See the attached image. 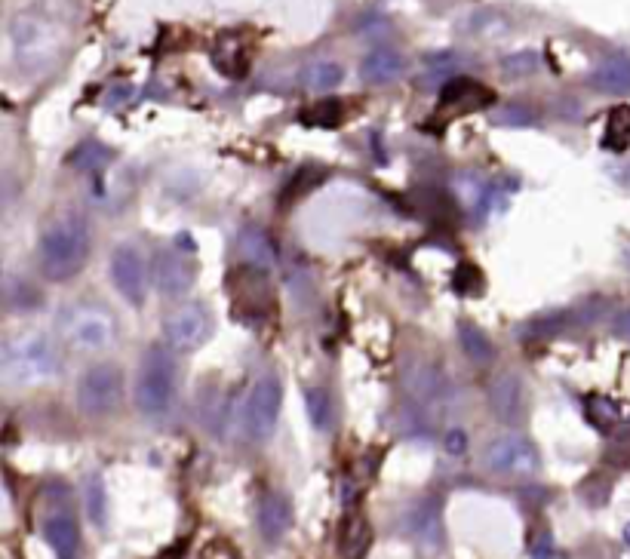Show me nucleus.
Here are the masks:
<instances>
[{"instance_id":"nucleus-16","label":"nucleus","mask_w":630,"mask_h":559,"mask_svg":"<svg viewBox=\"0 0 630 559\" xmlns=\"http://www.w3.org/2000/svg\"><path fill=\"white\" fill-rule=\"evenodd\" d=\"M44 538L56 559H80V529L74 523V516L53 513L44 523Z\"/></svg>"},{"instance_id":"nucleus-2","label":"nucleus","mask_w":630,"mask_h":559,"mask_svg":"<svg viewBox=\"0 0 630 559\" xmlns=\"http://www.w3.org/2000/svg\"><path fill=\"white\" fill-rule=\"evenodd\" d=\"M93 252V231L80 215H62L50 222V228L40 234V274L50 283H68L74 280L90 262Z\"/></svg>"},{"instance_id":"nucleus-25","label":"nucleus","mask_w":630,"mask_h":559,"mask_svg":"<svg viewBox=\"0 0 630 559\" xmlns=\"http://www.w3.org/2000/svg\"><path fill=\"white\" fill-rule=\"evenodd\" d=\"M541 68V56L532 53V50H523V53H511L501 59V71L508 77H526V74H535Z\"/></svg>"},{"instance_id":"nucleus-19","label":"nucleus","mask_w":630,"mask_h":559,"mask_svg":"<svg viewBox=\"0 0 630 559\" xmlns=\"http://www.w3.org/2000/svg\"><path fill=\"white\" fill-rule=\"evenodd\" d=\"M458 344H461V351H465V357L471 360V363H492L495 360V344H492V338L480 329V326H474V323H461L458 326Z\"/></svg>"},{"instance_id":"nucleus-33","label":"nucleus","mask_w":630,"mask_h":559,"mask_svg":"<svg viewBox=\"0 0 630 559\" xmlns=\"http://www.w3.org/2000/svg\"><path fill=\"white\" fill-rule=\"evenodd\" d=\"M621 262H624V268L630 271V243L624 246V255H621Z\"/></svg>"},{"instance_id":"nucleus-15","label":"nucleus","mask_w":630,"mask_h":559,"mask_svg":"<svg viewBox=\"0 0 630 559\" xmlns=\"http://www.w3.org/2000/svg\"><path fill=\"white\" fill-rule=\"evenodd\" d=\"M292 529V504L286 495L271 492L259 504V532L268 544H277Z\"/></svg>"},{"instance_id":"nucleus-28","label":"nucleus","mask_w":630,"mask_h":559,"mask_svg":"<svg viewBox=\"0 0 630 559\" xmlns=\"http://www.w3.org/2000/svg\"><path fill=\"white\" fill-rule=\"evenodd\" d=\"M495 123H501V126H529V123H532V111L523 108V105L501 108V111L495 114Z\"/></svg>"},{"instance_id":"nucleus-23","label":"nucleus","mask_w":630,"mask_h":559,"mask_svg":"<svg viewBox=\"0 0 630 559\" xmlns=\"http://www.w3.org/2000/svg\"><path fill=\"white\" fill-rule=\"evenodd\" d=\"M603 142L612 151H624L630 145V105H621L609 114V126H606Z\"/></svg>"},{"instance_id":"nucleus-14","label":"nucleus","mask_w":630,"mask_h":559,"mask_svg":"<svg viewBox=\"0 0 630 559\" xmlns=\"http://www.w3.org/2000/svg\"><path fill=\"white\" fill-rule=\"evenodd\" d=\"M591 86H594L597 93H606V96H624V93H630V53L606 56L591 71Z\"/></svg>"},{"instance_id":"nucleus-3","label":"nucleus","mask_w":630,"mask_h":559,"mask_svg":"<svg viewBox=\"0 0 630 559\" xmlns=\"http://www.w3.org/2000/svg\"><path fill=\"white\" fill-rule=\"evenodd\" d=\"M56 329L71 351L102 354L117 338V317L102 301H77V305H68L59 314Z\"/></svg>"},{"instance_id":"nucleus-4","label":"nucleus","mask_w":630,"mask_h":559,"mask_svg":"<svg viewBox=\"0 0 630 559\" xmlns=\"http://www.w3.org/2000/svg\"><path fill=\"white\" fill-rule=\"evenodd\" d=\"M179 394V369L170 348H151L142 357L139 375H136V409L145 418H166L176 406Z\"/></svg>"},{"instance_id":"nucleus-1","label":"nucleus","mask_w":630,"mask_h":559,"mask_svg":"<svg viewBox=\"0 0 630 559\" xmlns=\"http://www.w3.org/2000/svg\"><path fill=\"white\" fill-rule=\"evenodd\" d=\"M62 369V354L56 341L37 329L16 332L4 341L0 351V375H4L7 387H40L59 375Z\"/></svg>"},{"instance_id":"nucleus-5","label":"nucleus","mask_w":630,"mask_h":559,"mask_svg":"<svg viewBox=\"0 0 630 559\" xmlns=\"http://www.w3.org/2000/svg\"><path fill=\"white\" fill-rule=\"evenodd\" d=\"M123 391H126V381L117 363H93L77 378V391H74L77 409L87 418H105L120 409Z\"/></svg>"},{"instance_id":"nucleus-10","label":"nucleus","mask_w":630,"mask_h":559,"mask_svg":"<svg viewBox=\"0 0 630 559\" xmlns=\"http://www.w3.org/2000/svg\"><path fill=\"white\" fill-rule=\"evenodd\" d=\"M197 277V265L194 258L179 252V249H163L154 258V268H151V283L157 286V292L163 298H182Z\"/></svg>"},{"instance_id":"nucleus-8","label":"nucleus","mask_w":630,"mask_h":559,"mask_svg":"<svg viewBox=\"0 0 630 559\" xmlns=\"http://www.w3.org/2000/svg\"><path fill=\"white\" fill-rule=\"evenodd\" d=\"M209 335H213V314L203 301H185L163 320V341L176 354H191L203 348Z\"/></svg>"},{"instance_id":"nucleus-30","label":"nucleus","mask_w":630,"mask_h":559,"mask_svg":"<svg viewBox=\"0 0 630 559\" xmlns=\"http://www.w3.org/2000/svg\"><path fill=\"white\" fill-rule=\"evenodd\" d=\"M90 516L99 526L105 523V492H102V483H96V480L90 486Z\"/></svg>"},{"instance_id":"nucleus-26","label":"nucleus","mask_w":630,"mask_h":559,"mask_svg":"<svg viewBox=\"0 0 630 559\" xmlns=\"http://www.w3.org/2000/svg\"><path fill=\"white\" fill-rule=\"evenodd\" d=\"M305 120L308 123H320V126H335V123H339L342 120V102H320L314 111H308L305 114Z\"/></svg>"},{"instance_id":"nucleus-7","label":"nucleus","mask_w":630,"mask_h":559,"mask_svg":"<svg viewBox=\"0 0 630 559\" xmlns=\"http://www.w3.org/2000/svg\"><path fill=\"white\" fill-rule=\"evenodd\" d=\"M280 409H283V384L274 372H265L256 378L252 391L246 397V409H243V421H246V434L249 440L265 443L274 437L277 421H280Z\"/></svg>"},{"instance_id":"nucleus-20","label":"nucleus","mask_w":630,"mask_h":559,"mask_svg":"<svg viewBox=\"0 0 630 559\" xmlns=\"http://www.w3.org/2000/svg\"><path fill=\"white\" fill-rule=\"evenodd\" d=\"M342 80H345V68L339 62H329V59H317L302 71V83L311 93H329Z\"/></svg>"},{"instance_id":"nucleus-27","label":"nucleus","mask_w":630,"mask_h":559,"mask_svg":"<svg viewBox=\"0 0 630 559\" xmlns=\"http://www.w3.org/2000/svg\"><path fill=\"white\" fill-rule=\"evenodd\" d=\"M471 440H468V430H461V427H449L446 434H443V452L452 455V458H461L468 452Z\"/></svg>"},{"instance_id":"nucleus-32","label":"nucleus","mask_w":630,"mask_h":559,"mask_svg":"<svg viewBox=\"0 0 630 559\" xmlns=\"http://www.w3.org/2000/svg\"><path fill=\"white\" fill-rule=\"evenodd\" d=\"M615 182H618L621 188H627V191H630V163H624V166H618V169H615Z\"/></svg>"},{"instance_id":"nucleus-24","label":"nucleus","mask_w":630,"mask_h":559,"mask_svg":"<svg viewBox=\"0 0 630 559\" xmlns=\"http://www.w3.org/2000/svg\"><path fill=\"white\" fill-rule=\"evenodd\" d=\"M37 301H40V292L31 289L28 280H19V277L7 280V305H10V311H31V308H37Z\"/></svg>"},{"instance_id":"nucleus-17","label":"nucleus","mask_w":630,"mask_h":559,"mask_svg":"<svg viewBox=\"0 0 630 559\" xmlns=\"http://www.w3.org/2000/svg\"><path fill=\"white\" fill-rule=\"evenodd\" d=\"M403 71H406V59L397 50H391V47L369 50L363 65H360V77L366 83H372V86H385V83L403 77Z\"/></svg>"},{"instance_id":"nucleus-9","label":"nucleus","mask_w":630,"mask_h":559,"mask_svg":"<svg viewBox=\"0 0 630 559\" xmlns=\"http://www.w3.org/2000/svg\"><path fill=\"white\" fill-rule=\"evenodd\" d=\"M111 280L114 289L130 301L133 308H139L145 295H148V268L145 258L136 246H117L111 255Z\"/></svg>"},{"instance_id":"nucleus-34","label":"nucleus","mask_w":630,"mask_h":559,"mask_svg":"<svg viewBox=\"0 0 630 559\" xmlns=\"http://www.w3.org/2000/svg\"><path fill=\"white\" fill-rule=\"evenodd\" d=\"M624 541H627V544H630V523H627V526H624Z\"/></svg>"},{"instance_id":"nucleus-31","label":"nucleus","mask_w":630,"mask_h":559,"mask_svg":"<svg viewBox=\"0 0 630 559\" xmlns=\"http://www.w3.org/2000/svg\"><path fill=\"white\" fill-rule=\"evenodd\" d=\"M612 329H615V335H621V338L630 341V308H624V311H618L612 317Z\"/></svg>"},{"instance_id":"nucleus-6","label":"nucleus","mask_w":630,"mask_h":559,"mask_svg":"<svg viewBox=\"0 0 630 559\" xmlns=\"http://www.w3.org/2000/svg\"><path fill=\"white\" fill-rule=\"evenodd\" d=\"M480 461L495 477H511V480H529L541 470V455L535 443L523 434H504L489 440L483 446Z\"/></svg>"},{"instance_id":"nucleus-29","label":"nucleus","mask_w":630,"mask_h":559,"mask_svg":"<svg viewBox=\"0 0 630 559\" xmlns=\"http://www.w3.org/2000/svg\"><path fill=\"white\" fill-rule=\"evenodd\" d=\"M366 541H369V529H366V523H363V520H354V523L348 526V535H345V547H348V553H351V556H357V553L366 547Z\"/></svg>"},{"instance_id":"nucleus-22","label":"nucleus","mask_w":630,"mask_h":559,"mask_svg":"<svg viewBox=\"0 0 630 559\" xmlns=\"http://www.w3.org/2000/svg\"><path fill=\"white\" fill-rule=\"evenodd\" d=\"M305 406H308V418L317 430H332L335 424V406H332V397L326 387H311V391L305 394Z\"/></svg>"},{"instance_id":"nucleus-13","label":"nucleus","mask_w":630,"mask_h":559,"mask_svg":"<svg viewBox=\"0 0 630 559\" xmlns=\"http://www.w3.org/2000/svg\"><path fill=\"white\" fill-rule=\"evenodd\" d=\"M406 526L412 532V538L428 547V550H437L443 544V520H440V504L434 498H425L418 501L409 516H406Z\"/></svg>"},{"instance_id":"nucleus-11","label":"nucleus","mask_w":630,"mask_h":559,"mask_svg":"<svg viewBox=\"0 0 630 559\" xmlns=\"http://www.w3.org/2000/svg\"><path fill=\"white\" fill-rule=\"evenodd\" d=\"M486 406L498 421H517L523 418L526 409V391H523V381L514 372H501L489 381L486 387Z\"/></svg>"},{"instance_id":"nucleus-18","label":"nucleus","mask_w":630,"mask_h":559,"mask_svg":"<svg viewBox=\"0 0 630 559\" xmlns=\"http://www.w3.org/2000/svg\"><path fill=\"white\" fill-rule=\"evenodd\" d=\"M237 249H240L243 265L252 271H268L277 262V249L262 228H243L237 237Z\"/></svg>"},{"instance_id":"nucleus-12","label":"nucleus","mask_w":630,"mask_h":559,"mask_svg":"<svg viewBox=\"0 0 630 559\" xmlns=\"http://www.w3.org/2000/svg\"><path fill=\"white\" fill-rule=\"evenodd\" d=\"M495 102L492 90H486L483 83L468 80V77H455L443 86V96H440V111L446 114H465V111H480L489 108Z\"/></svg>"},{"instance_id":"nucleus-21","label":"nucleus","mask_w":630,"mask_h":559,"mask_svg":"<svg viewBox=\"0 0 630 559\" xmlns=\"http://www.w3.org/2000/svg\"><path fill=\"white\" fill-rule=\"evenodd\" d=\"M406 387H409V394L415 400H434L440 394V387H443V375L437 366L431 363H418L409 375H406Z\"/></svg>"}]
</instances>
